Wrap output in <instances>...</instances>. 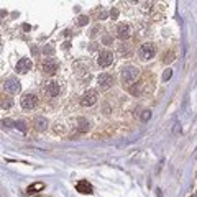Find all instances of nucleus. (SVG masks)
Wrapping results in <instances>:
<instances>
[{
    "label": "nucleus",
    "instance_id": "5701e85b",
    "mask_svg": "<svg viewBox=\"0 0 197 197\" xmlns=\"http://www.w3.org/2000/svg\"><path fill=\"white\" fill-rule=\"evenodd\" d=\"M151 118V110H143L141 112V120L143 122H148Z\"/></svg>",
    "mask_w": 197,
    "mask_h": 197
},
{
    "label": "nucleus",
    "instance_id": "c756f323",
    "mask_svg": "<svg viewBox=\"0 0 197 197\" xmlns=\"http://www.w3.org/2000/svg\"><path fill=\"white\" fill-rule=\"evenodd\" d=\"M0 49H2V43H0Z\"/></svg>",
    "mask_w": 197,
    "mask_h": 197
},
{
    "label": "nucleus",
    "instance_id": "b1692460",
    "mask_svg": "<svg viewBox=\"0 0 197 197\" xmlns=\"http://www.w3.org/2000/svg\"><path fill=\"white\" fill-rule=\"evenodd\" d=\"M15 125H17V128H18V130H22L23 133L26 132V125H25V122H23V120H18V122H17Z\"/></svg>",
    "mask_w": 197,
    "mask_h": 197
},
{
    "label": "nucleus",
    "instance_id": "9b49d317",
    "mask_svg": "<svg viewBox=\"0 0 197 197\" xmlns=\"http://www.w3.org/2000/svg\"><path fill=\"white\" fill-rule=\"evenodd\" d=\"M117 36L120 40H127V38L132 36V26L127 25V23H120L117 26Z\"/></svg>",
    "mask_w": 197,
    "mask_h": 197
},
{
    "label": "nucleus",
    "instance_id": "39448f33",
    "mask_svg": "<svg viewBox=\"0 0 197 197\" xmlns=\"http://www.w3.org/2000/svg\"><path fill=\"white\" fill-rule=\"evenodd\" d=\"M112 62H113V53L110 49H102L99 53L97 64L100 68H108V66H112Z\"/></svg>",
    "mask_w": 197,
    "mask_h": 197
},
{
    "label": "nucleus",
    "instance_id": "cd10ccee",
    "mask_svg": "<svg viewBox=\"0 0 197 197\" xmlns=\"http://www.w3.org/2000/svg\"><path fill=\"white\" fill-rule=\"evenodd\" d=\"M33 54H35V56H38V54H40V51H38V48H35V46H33Z\"/></svg>",
    "mask_w": 197,
    "mask_h": 197
},
{
    "label": "nucleus",
    "instance_id": "4be33fe9",
    "mask_svg": "<svg viewBox=\"0 0 197 197\" xmlns=\"http://www.w3.org/2000/svg\"><path fill=\"white\" fill-rule=\"evenodd\" d=\"M43 53L48 54V56H51V54H54V48H53V45H46L43 48Z\"/></svg>",
    "mask_w": 197,
    "mask_h": 197
},
{
    "label": "nucleus",
    "instance_id": "20e7f679",
    "mask_svg": "<svg viewBox=\"0 0 197 197\" xmlns=\"http://www.w3.org/2000/svg\"><path fill=\"white\" fill-rule=\"evenodd\" d=\"M97 100H99V90H95V89H89L81 95V104L84 107H92Z\"/></svg>",
    "mask_w": 197,
    "mask_h": 197
},
{
    "label": "nucleus",
    "instance_id": "c85d7f7f",
    "mask_svg": "<svg viewBox=\"0 0 197 197\" xmlns=\"http://www.w3.org/2000/svg\"><path fill=\"white\" fill-rule=\"evenodd\" d=\"M177 132H181V127H179V123L176 125V128H174V133H177Z\"/></svg>",
    "mask_w": 197,
    "mask_h": 197
},
{
    "label": "nucleus",
    "instance_id": "6ab92c4d",
    "mask_svg": "<svg viewBox=\"0 0 197 197\" xmlns=\"http://www.w3.org/2000/svg\"><path fill=\"white\" fill-rule=\"evenodd\" d=\"M87 23H89V17L87 15H81L77 18V25L79 26H84V25H87Z\"/></svg>",
    "mask_w": 197,
    "mask_h": 197
},
{
    "label": "nucleus",
    "instance_id": "2eb2a0df",
    "mask_svg": "<svg viewBox=\"0 0 197 197\" xmlns=\"http://www.w3.org/2000/svg\"><path fill=\"white\" fill-rule=\"evenodd\" d=\"M118 51L122 56H130L132 54V48H130V45H127V43H122V45L118 46Z\"/></svg>",
    "mask_w": 197,
    "mask_h": 197
},
{
    "label": "nucleus",
    "instance_id": "aec40b11",
    "mask_svg": "<svg viewBox=\"0 0 197 197\" xmlns=\"http://www.w3.org/2000/svg\"><path fill=\"white\" fill-rule=\"evenodd\" d=\"M102 43H104L105 46H112V45H113V38L110 36V35H105V36L102 38Z\"/></svg>",
    "mask_w": 197,
    "mask_h": 197
},
{
    "label": "nucleus",
    "instance_id": "4468645a",
    "mask_svg": "<svg viewBox=\"0 0 197 197\" xmlns=\"http://www.w3.org/2000/svg\"><path fill=\"white\" fill-rule=\"evenodd\" d=\"M89 130H90V123L85 118H79V122H77V132L79 133H87Z\"/></svg>",
    "mask_w": 197,
    "mask_h": 197
},
{
    "label": "nucleus",
    "instance_id": "ddd939ff",
    "mask_svg": "<svg viewBox=\"0 0 197 197\" xmlns=\"http://www.w3.org/2000/svg\"><path fill=\"white\" fill-rule=\"evenodd\" d=\"M35 128L38 130V132H46L48 130V120L45 117H36L35 118Z\"/></svg>",
    "mask_w": 197,
    "mask_h": 197
},
{
    "label": "nucleus",
    "instance_id": "f8f14e48",
    "mask_svg": "<svg viewBox=\"0 0 197 197\" xmlns=\"http://www.w3.org/2000/svg\"><path fill=\"white\" fill-rule=\"evenodd\" d=\"M76 191H79L81 194H92L94 187L90 186V182H87V181H79L77 184H76Z\"/></svg>",
    "mask_w": 197,
    "mask_h": 197
},
{
    "label": "nucleus",
    "instance_id": "a878e982",
    "mask_svg": "<svg viewBox=\"0 0 197 197\" xmlns=\"http://www.w3.org/2000/svg\"><path fill=\"white\" fill-rule=\"evenodd\" d=\"M117 17H118V10L117 8H112V10H110V18H112V20H117Z\"/></svg>",
    "mask_w": 197,
    "mask_h": 197
},
{
    "label": "nucleus",
    "instance_id": "393cba45",
    "mask_svg": "<svg viewBox=\"0 0 197 197\" xmlns=\"http://www.w3.org/2000/svg\"><path fill=\"white\" fill-rule=\"evenodd\" d=\"M171 76H172V71H171V69H166L164 74H163V81H169Z\"/></svg>",
    "mask_w": 197,
    "mask_h": 197
},
{
    "label": "nucleus",
    "instance_id": "a211bd4d",
    "mask_svg": "<svg viewBox=\"0 0 197 197\" xmlns=\"http://www.w3.org/2000/svg\"><path fill=\"white\" fill-rule=\"evenodd\" d=\"M12 105H13V100H12L10 97H3V99H2V107H3V108H10Z\"/></svg>",
    "mask_w": 197,
    "mask_h": 197
},
{
    "label": "nucleus",
    "instance_id": "dca6fc26",
    "mask_svg": "<svg viewBox=\"0 0 197 197\" xmlns=\"http://www.w3.org/2000/svg\"><path fill=\"white\" fill-rule=\"evenodd\" d=\"M41 189H45V184H43V182H36V184H31L28 187V192L33 194V192H40Z\"/></svg>",
    "mask_w": 197,
    "mask_h": 197
},
{
    "label": "nucleus",
    "instance_id": "9d476101",
    "mask_svg": "<svg viewBox=\"0 0 197 197\" xmlns=\"http://www.w3.org/2000/svg\"><path fill=\"white\" fill-rule=\"evenodd\" d=\"M33 68V62L31 59H28V57H22L20 61L17 62V73H20V74H26V73H30V69Z\"/></svg>",
    "mask_w": 197,
    "mask_h": 197
},
{
    "label": "nucleus",
    "instance_id": "412c9836",
    "mask_svg": "<svg viewBox=\"0 0 197 197\" xmlns=\"http://www.w3.org/2000/svg\"><path fill=\"white\" fill-rule=\"evenodd\" d=\"M128 87H130V92H132L133 95L140 94V84H132V85H128Z\"/></svg>",
    "mask_w": 197,
    "mask_h": 197
},
{
    "label": "nucleus",
    "instance_id": "6e6552de",
    "mask_svg": "<svg viewBox=\"0 0 197 197\" xmlns=\"http://www.w3.org/2000/svg\"><path fill=\"white\" fill-rule=\"evenodd\" d=\"M97 84H99L100 90H108L113 85V76L108 74V73H102L97 79Z\"/></svg>",
    "mask_w": 197,
    "mask_h": 197
},
{
    "label": "nucleus",
    "instance_id": "f3484780",
    "mask_svg": "<svg viewBox=\"0 0 197 197\" xmlns=\"http://www.w3.org/2000/svg\"><path fill=\"white\" fill-rule=\"evenodd\" d=\"M174 61V53L172 51H167L166 54H163V62H166V64H169V62Z\"/></svg>",
    "mask_w": 197,
    "mask_h": 197
},
{
    "label": "nucleus",
    "instance_id": "1a4fd4ad",
    "mask_svg": "<svg viewBox=\"0 0 197 197\" xmlns=\"http://www.w3.org/2000/svg\"><path fill=\"white\" fill-rule=\"evenodd\" d=\"M57 69H59V62L54 59H45L41 64V71L45 74H54L57 73Z\"/></svg>",
    "mask_w": 197,
    "mask_h": 197
},
{
    "label": "nucleus",
    "instance_id": "f03ea898",
    "mask_svg": "<svg viewBox=\"0 0 197 197\" xmlns=\"http://www.w3.org/2000/svg\"><path fill=\"white\" fill-rule=\"evenodd\" d=\"M43 92H45L46 97H51V99L57 97V95L62 92V84L56 79H51V81L43 84Z\"/></svg>",
    "mask_w": 197,
    "mask_h": 197
},
{
    "label": "nucleus",
    "instance_id": "0eeeda50",
    "mask_svg": "<svg viewBox=\"0 0 197 197\" xmlns=\"http://www.w3.org/2000/svg\"><path fill=\"white\" fill-rule=\"evenodd\" d=\"M22 108L23 110H33L36 107V104H38V97H36V94H33V92H28L25 94L22 97Z\"/></svg>",
    "mask_w": 197,
    "mask_h": 197
},
{
    "label": "nucleus",
    "instance_id": "f257e3e1",
    "mask_svg": "<svg viewBox=\"0 0 197 197\" xmlns=\"http://www.w3.org/2000/svg\"><path fill=\"white\" fill-rule=\"evenodd\" d=\"M140 77V69L133 64H127L123 66L122 71H120V82L123 85H132L135 84V81Z\"/></svg>",
    "mask_w": 197,
    "mask_h": 197
},
{
    "label": "nucleus",
    "instance_id": "bb28decb",
    "mask_svg": "<svg viewBox=\"0 0 197 197\" xmlns=\"http://www.w3.org/2000/svg\"><path fill=\"white\" fill-rule=\"evenodd\" d=\"M2 123L5 125V127H12V120H8V118H7V120H3Z\"/></svg>",
    "mask_w": 197,
    "mask_h": 197
},
{
    "label": "nucleus",
    "instance_id": "423d86ee",
    "mask_svg": "<svg viewBox=\"0 0 197 197\" xmlns=\"http://www.w3.org/2000/svg\"><path fill=\"white\" fill-rule=\"evenodd\" d=\"M3 89H5V92L8 94H18L20 92V89H22V84H20V81H18L17 77H7L5 79V82H3Z\"/></svg>",
    "mask_w": 197,
    "mask_h": 197
},
{
    "label": "nucleus",
    "instance_id": "7ed1b4c3",
    "mask_svg": "<svg viewBox=\"0 0 197 197\" xmlns=\"http://www.w3.org/2000/svg\"><path fill=\"white\" fill-rule=\"evenodd\" d=\"M155 54H156V46L153 43H145L138 49V56H140L141 61H150L155 57Z\"/></svg>",
    "mask_w": 197,
    "mask_h": 197
}]
</instances>
